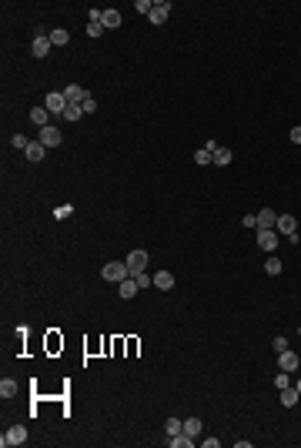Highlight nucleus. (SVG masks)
<instances>
[{"instance_id":"1","label":"nucleus","mask_w":301,"mask_h":448,"mask_svg":"<svg viewBox=\"0 0 301 448\" xmlns=\"http://www.w3.org/2000/svg\"><path fill=\"white\" fill-rule=\"evenodd\" d=\"M100 274H104L107 281H117V284H121L124 278H131V268H127V261H111V264H104Z\"/></svg>"},{"instance_id":"2","label":"nucleus","mask_w":301,"mask_h":448,"mask_svg":"<svg viewBox=\"0 0 301 448\" xmlns=\"http://www.w3.org/2000/svg\"><path fill=\"white\" fill-rule=\"evenodd\" d=\"M44 107H47L50 114H60V117H64V111H67L71 104H67V97H64V91H50L47 97H44Z\"/></svg>"},{"instance_id":"3","label":"nucleus","mask_w":301,"mask_h":448,"mask_svg":"<svg viewBox=\"0 0 301 448\" xmlns=\"http://www.w3.org/2000/svg\"><path fill=\"white\" fill-rule=\"evenodd\" d=\"M37 141L44 144V148H60V144H64L60 131H57V127H50V124H47V127H40V137H37Z\"/></svg>"},{"instance_id":"4","label":"nucleus","mask_w":301,"mask_h":448,"mask_svg":"<svg viewBox=\"0 0 301 448\" xmlns=\"http://www.w3.org/2000/svg\"><path fill=\"white\" fill-rule=\"evenodd\" d=\"M258 248H261V251H275V248H278L275 227H258Z\"/></svg>"},{"instance_id":"5","label":"nucleus","mask_w":301,"mask_h":448,"mask_svg":"<svg viewBox=\"0 0 301 448\" xmlns=\"http://www.w3.org/2000/svg\"><path fill=\"white\" fill-rule=\"evenodd\" d=\"M124 261H127V268H131V278H134V274H141V271L148 268V251H131Z\"/></svg>"},{"instance_id":"6","label":"nucleus","mask_w":301,"mask_h":448,"mask_svg":"<svg viewBox=\"0 0 301 448\" xmlns=\"http://www.w3.org/2000/svg\"><path fill=\"white\" fill-rule=\"evenodd\" d=\"M298 365H301V358L295 355V351H291V348H288V351H281V355H278V368H281V372H298Z\"/></svg>"},{"instance_id":"7","label":"nucleus","mask_w":301,"mask_h":448,"mask_svg":"<svg viewBox=\"0 0 301 448\" xmlns=\"http://www.w3.org/2000/svg\"><path fill=\"white\" fill-rule=\"evenodd\" d=\"M0 442H3V445H24V442H27V428H24V425H14V428H7V435H3Z\"/></svg>"},{"instance_id":"8","label":"nucleus","mask_w":301,"mask_h":448,"mask_svg":"<svg viewBox=\"0 0 301 448\" xmlns=\"http://www.w3.org/2000/svg\"><path fill=\"white\" fill-rule=\"evenodd\" d=\"M64 97H67V104H84V100H87V91H84L80 84H67V87H64Z\"/></svg>"},{"instance_id":"9","label":"nucleus","mask_w":301,"mask_h":448,"mask_svg":"<svg viewBox=\"0 0 301 448\" xmlns=\"http://www.w3.org/2000/svg\"><path fill=\"white\" fill-rule=\"evenodd\" d=\"M168 10H171V3H154V10L148 14V20L154 24V27H161V24L168 20Z\"/></svg>"},{"instance_id":"10","label":"nucleus","mask_w":301,"mask_h":448,"mask_svg":"<svg viewBox=\"0 0 301 448\" xmlns=\"http://www.w3.org/2000/svg\"><path fill=\"white\" fill-rule=\"evenodd\" d=\"M278 231H281L284 238H295V231H298V221H295L291 214H281V218H278Z\"/></svg>"},{"instance_id":"11","label":"nucleus","mask_w":301,"mask_h":448,"mask_svg":"<svg viewBox=\"0 0 301 448\" xmlns=\"http://www.w3.org/2000/svg\"><path fill=\"white\" fill-rule=\"evenodd\" d=\"M298 388H295V385H288V388H281V405L284 408H295V405H298Z\"/></svg>"},{"instance_id":"12","label":"nucleus","mask_w":301,"mask_h":448,"mask_svg":"<svg viewBox=\"0 0 301 448\" xmlns=\"http://www.w3.org/2000/svg\"><path fill=\"white\" fill-rule=\"evenodd\" d=\"M24 154H27V161H34V164H37V161H44V154H47V148H44L40 141H30V148L24 150Z\"/></svg>"},{"instance_id":"13","label":"nucleus","mask_w":301,"mask_h":448,"mask_svg":"<svg viewBox=\"0 0 301 448\" xmlns=\"http://www.w3.org/2000/svg\"><path fill=\"white\" fill-rule=\"evenodd\" d=\"M154 288L171 291V288H174V274H171V271H157V274H154Z\"/></svg>"},{"instance_id":"14","label":"nucleus","mask_w":301,"mask_h":448,"mask_svg":"<svg viewBox=\"0 0 301 448\" xmlns=\"http://www.w3.org/2000/svg\"><path fill=\"white\" fill-rule=\"evenodd\" d=\"M117 291H121V298H134L141 288H137V281H134V278H124L121 284H117Z\"/></svg>"},{"instance_id":"15","label":"nucleus","mask_w":301,"mask_h":448,"mask_svg":"<svg viewBox=\"0 0 301 448\" xmlns=\"http://www.w3.org/2000/svg\"><path fill=\"white\" fill-rule=\"evenodd\" d=\"M275 224H278L275 211H271V207H261V211H258V227H275Z\"/></svg>"},{"instance_id":"16","label":"nucleus","mask_w":301,"mask_h":448,"mask_svg":"<svg viewBox=\"0 0 301 448\" xmlns=\"http://www.w3.org/2000/svg\"><path fill=\"white\" fill-rule=\"evenodd\" d=\"M168 445L171 448H191V445H194V438L184 435V431H177V435H171V438H168Z\"/></svg>"},{"instance_id":"17","label":"nucleus","mask_w":301,"mask_h":448,"mask_svg":"<svg viewBox=\"0 0 301 448\" xmlns=\"http://www.w3.org/2000/svg\"><path fill=\"white\" fill-rule=\"evenodd\" d=\"M47 117H50L47 107H34V111H30V121H34L37 127H47Z\"/></svg>"},{"instance_id":"18","label":"nucleus","mask_w":301,"mask_h":448,"mask_svg":"<svg viewBox=\"0 0 301 448\" xmlns=\"http://www.w3.org/2000/svg\"><path fill=\"white\" fill-rule=\"evenodd\" d=\"M14 395H17V381H14V378H3V381H0V398H14Z\"/></svg>"},{"instance_id":"19","label":"nucleus","mask_w":301,"mask_h":448,"mask_svg":"<svg viewBox=\"0 0 301 448\" xmlns=\"http://www.w3.org/2000/svg\"><path fill=\"white\" fill-rule=\"evenodd\" d=\"M231 157H234V154H231V148H218V150H214V164H218V168L231 164Z\"/></svg>"},{"instance_id":"20","label":"nucleus","mask_w":301,"mask_h":448,"mask_svg":"<svg viewBox=\"0 0 301 448\" xmlns=\"http://www.w3.org/2000/svg\"><path fill=\"white\" fill-rule=\"evenodd\" d=\"M114 27H121V14L117 10H104V30H114Z\"/></svg>"},{"instance_id":"21","label":"nucleus","mask_w":301,"mask_h":448,"mask_svg":"<svg viewBox=\"0 0 301 448\" xmlns=\"http://www.w3.org/2000/svg\"><path fill=\"white\" fill-rule=\"evenodd\" d=\"M67 40H71V34H67L64 27H57V30H50V44H54V47H64Z\"/></svg>"},{"instance_id":"22","label":"nucleus","mask_w":301,"mask_h":448,"mask_svg":"<svg viewBox=\"0 0 301 448\" xmlns=\"http://www.w3.org/2000/svg\"><path fill=\"white\" fill-rule=\"evenodd\" d=\"M80 117H84V107H80V104H71V107L64 111V121H80Z\"/></svg>"},{"instance_id":"23","label":"nucleus","mask_w":301,"mask_h":448,"mask_svg":"<svg viewBox=\"0 0 301 448\" xmlns=\"http://www.w3.org/2000/svg\"><path fill=\"white\" fill-rule=\"evenodd\" d=\"M164 431H168V438H171V435H177V431H184V422H181V418H168V425H164Z\"/></svg>"},{"instance_id":"24","label":"nucleus","mask_w":301,"mask_h":448,"mask_svg":"<svg viewBox=\"0 0 301 448\" xmlns=\"http://www.w3.org/2000/svg\"><path fill=\"white\" fill-rule=\"evenodd\" d=\"M184 435H191V438L201 435V422H198V418H188V422H184Z\"/></svg>"},{"instance_id":"25","label":"nucleus","mask_w":301,"mask_h":448,"mask_svg":"<svg viewBox=\"0 0 301 448\" xmlns=\"http://www.w3.org/2000/svg\"><path fill=\"white\" fill-rule=\"evenodd\" d=\"M194 161H198V164H214V154H211L207 148H201L198 154H194Z\"/></svg>"},{"instance_id":"26","label":"nucleus","mask_w":301,"mask_h":448,"mask_svg":"<svg viewBox=\"0 0 301 448\" xmlns=\"http://www.w3.org/2000/svg\"><path fill=\"white\" fill-rule=\"evenodd\" d=\"M71 214H74V204H60V207H54V218H57V221L71 218Z\"/></svg>"},{"instance_id":"27","label":"nucleus","mask_w":301,"mask_h":448,"mask_svg":"<svg viewBox=\"0 0 301 448\" xmlns=\"http://www.w3.org/2000/svg\"><path fill=\"white\" fill-rule=\"evenodd\" d=\"M134 281H137V288H141V291H144L148 284H154V278H150L148 271H141V274H134Z\"/></svg>"},{"instance_id":"28","label":"nucleus","mask_w":301,"mask_h":448,"mask_svg":"<svg viewBox=\"0 0 301 448\" xmlns=\"http://www.w3.org/2000/svg\"><path fill=\"white\" fill-rule=\"evenodd\" d=\"M134 10H137V14H150V10H154V0H137Z\"/></svg>"},{"instance_id":"29","label":"nucleus","mask_w":301,"mask_h":448,"mask_svg":"<svg viewBox=\"0 0 301 448\" xmlns=\"http://www.w3.org/2000/svg\"><path fill=\"white\" fill-rule=\"evenodd\" d=\"M264 271H268V274H281V261H278V258H268Z\"/></svg>"},{"instance_id":"30","label":"nucleus","mask_w":301,"mask_h":448,"mask_svg":"<svg viewBox=\"0 0 301 448\" xmlns=\"http://www.w3.org/2000/svg\"><path fill=\"white\" fill-rule=\"evenodd\" d=\"M80 107H84V117H87V114H94V111H97V100L91 97V94H87V100H84Z\"/></svg>"},{"instance_id":"31","label":"nucleus","mask_w":301,"mask_h":448,"mask_svg":"<svg viewBox=\"0 0 301 448\" xmlns=\"http://www.w3.org/2000/svg\"><path fill=\"white\" fill-rule=\"evenodd\" d=\"M10 144H14V148H20V150H27V148H30V141H27L24 134H14V141H10Z\"/></svg>"},{"instance_id":"32","label":"nucleus","mask_w":301,"mask_h":448,"mask_svg":"<svg viewBox=\"0 0 301 448\" xmlns=\"http://www.w3.org/2000/svg\"><path fill=\"white\" fill-rule=\"evenodd\" d=\"M104 34V24H87V37H100Z\"/></svg>"},{"instance_id":"33","label":"nucleus","mask_w":301,"mask_h":448,"mask_svg":"<svg viewBox=\"0 0 301 448\" xmlns=\"http://www.w3.org/2000/svg\"><path fill=\"white\" fill-rule=\"evenodd\" d=\"M291 385V378H288V372H281L278 378H275V388H288Z\"/></svg>"},{"instance_id":"34","label":"nucleus","mask_w":301,"mask_h":448,"mask_svg":"<svg viewBox=\"0 0 301 448\" xmlns=\"http://www.w3.org/2000/svg\"><path fill=\"white\" fill-rule=\"evenodd\" d=\"M275 351H278V355H281V351H288V338H275Z\"/></svg>"},{"instance_id":"35","label":"nucleus","mask_w":301,"mask_h":448,"mask_svg":"<svg viewBox=\"0 0 301 448\" xmlns=\"http://www.w3.org/2000/svg\"><path fill=\"white\" fill-rule=\"evenodd\" d=\"M241 224H245V227H258V214H245V221H241Z\"/></svg>"},{"instance_id":"36","label":"nucleus","mask_w":301,"mask_h":448,"mask_svg":"<svg viewBox=\"0 0 301 448\" xmlns=\"http://www.w3.org/2000/svg\"><path fill=\"white\" fill-rule=\"evenodd\" d=\"M291 141H295V144H301V127H295V131H291Z\"/></svg>"},{"instance_id":"37","label":"nucleus","mask_w":301,"mask_h":448,"mask_svg":"<svg viewBox=\"0 0 301 448\" xmlns=\"http://www.w3.org/2000/svg\"><path fill=\"white\" fill-rule=\"evenodd\" d=\"M295 388H298V395H301V381H295Z\"/></svg>"}]
</instances>
